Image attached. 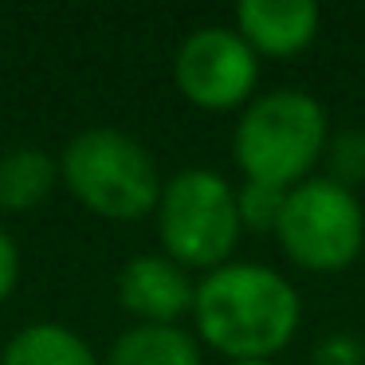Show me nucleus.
<instances>
[{
    "mask_svg": "<svg viewBox=\"0 0 365 365\" xmlns=\"http://www.w3.org/2000/svg\"><path fill=\"white\" fill-rule=\"evenodd\" d=\"M299 287L271 263L228 259L197 279L192 334L228 361H275L299 334Z\"/></svg>",
    "mask_w": 365,
    "mask_h": 365,
    "instance_id": "obj_1",
    "label": "nucleus"
},
{
    "mask_svg": "<svg viewBox=\"0 0 365 365\" xmlns=\"http://www.w3.org/2000/svg\"><path fill=\"white\" fill-rule=\"evenodd\" d=\"M330 142L326 106L302 87H275L255 95L240 110L232 130V158L244 181H263L275 189H294L314 177Z\"/></svg>",
    "mask_w": 365,
    "mask_h": 365,
    "instance_id": "obj_2",
    "label": "nucleus"
},
{
    "mask_svg": "<svg viewBox=\"0 0 365 365\" xmlns=\"http://www.w3.org/2000/svg\"><path fill=\"white\" fill-rule=\"evenodd\" d=\"M59 181L87 212L126 224L153 216L161 169L134 134L118 126H87L59 153Z\"/></svg>",
    "mask_w": 365,
    "mask_h": 365,
    "instance_id": "obj_3",
    "label": "nucleus"
},
{
    "mask_svg": "<svg viewBox=\"0 0 365 365\" xmlns=\"http://www.w3.org/2000/svg\"><path fill=\"white\" fill-rule=\"evenodd\" d=\"M153 220H158L161 255L181 263L185 271H212L228 263L244 236L236 185L205 165L181 169L161 185Z\"/></svg>",
    "mask_w": 365,
    "mask_h": 365,
    "instance_id": "obj_4",
    "label": "nucleus"
},
{
    "mask_svg": "<svg viewBox=\"0 0 365 365\" xmlns=\"http://www.w3.org/2000/svg\"><path fill=\"white\" fill-rule=\"evenodd\" d=\"M275 240L302 271H346L365 252V205L330 177H307L287 189Z\"/></svg>",
    "mask_w": 365,
    "mask_h": 365,
    "instance_id": "obj_5",
    "label": "nucleus"
},
{
    "mask_svg": "<svg viewBox=\"0 0 365 365\" xmlns=\"http://www.w3.org/2000/svg\"><path fill=\"white\" fill-rule=\"evenodd\" d=\"M173 83L200 110H244L259 87V56L228 24H205L181 40Z\"/></svg>",
    "mask_w": 365,
    "mask_h": 365,
    "instance_id": "obj_6",
    "label": "nucleus"
},
{
    "mask_svg": "<svg viewBox=\"0 0 365 365\" xmlns=\"http://www.w3.org/2000/svg\"><path fill=\"white\" fill-rule=\"evenodd\" d=\"M118 307L134 322H158V326H181L185 314H192V294L197 279L161 252L134 255L118 271Z\"/></svg>",
    "mask_w": 365,
    "mask_h": 365,
    "instance_id": "obj_7",
    "label": "nucleus"
},
{
    "mask_svg": "<svg viewBox=\"0 0 365 365\" xmlns=\"http://www.w3.org/2000/svg\"><path fill=\"white\" fill-rule=\"evenodd\" d=\"M236 28L255 56L287 59L318 40L322 9L314 0H240Z\"/></svg>",
    "mask_w": 365,
    "mask_h": 365,
    "instance_id": "obj_8",
    "label": "nucleus"
},
{
    "mask_svg": "<svg viewBox=\"0 0 365 365\" xmlns=\"http://www.w3.org/2000/svg\"><path fill=\"white\" fill-rule=\"evenodd\" d=\"M205 346L185 326L134 322L110 341L106 365H200Z\"/></svg>",
    "mask_w": 365,
    "mask_h": 365,
    "instance_id": "obj_9",
    "label": "nucleus"
},
{
    "mask_svg": "<svg viewBox=\"0 0 365 365\" xmlns=\"http://www.w3.org/2000/svg\"><path fill=\"white\" fill-rule=\"evenodd\" d=\"M59 158L40 145H12L0 153V212H32L56 192Z\"/></svg>",
    "mask_w": 365,
    "mask_h": 365,
    "instance_id": "obj_10",
    "label": "nucleus"
},
{
    "mask_svg": "<svg viewBox=\"0 0 365 365\" xmlns=\"http://www.w3.org/2000/svg\"><path fill=\"white\" fill-rule=\"evenodd\" d=\"M0 365H103L83 334L63 322H32L16 330L0 354Z\"/></svg>",
    "mask_w": 365,
    "mask_h": 365,
    "instance_id": "obj_11",
    "label": "nucleus"
},
{
    "mask_svg": "<svg viewBox=\"0 0 365 365\" xmlns=\"http://www.w3.org/2000/svg\"><path fill=\"white\" fill-rule=\"evenodd\" d=\"M322 161H326L322 177H330V181L357 192V185H365V130H357V126L330 130Z\"/></svg>",
    "mask_w": 365,
    "mask_h": 365,
    "instance_id": "obj_12",
    "label": "nucleus"
},
{
    "mask_svg": "<svg viewBox=\"0 0 365 365\" xmlns=\"http://www.w3.org/2000/svg\"><path fill=\"white\" fill-rule=\"evenodd\" d=\"M283 205H287V189H275V185L244 181L236 189V208H240L244 232H271V236H275Z\"/></svg>",
    "mask_w": 365,
    "mask_h": 365,
    "instance_id": "obj_13",
    "label": "nucleus"
},
{
    "mask_svg": "<svg viewBox=\"0 0 365 365\" xmlns=\"http://www.w3.org/2000/svg\"><path fill=\"white\" fill-rule=\"evenodd\" d=\"M310 365H365V341L349 330L322 334V338L314 341Z\"/></svg>",
    "mask_w": 365,
    "mask_h": 365,
    "instance_id": "obj_14",
    "label": "nucleus"
},
{
    "mask_svg": "<svg viewBox=\"0 0 365 365\" xmlns=\"http://www.w3.org/2000/svg\"><path fill=\"white\" fill-rule=\"evenodd\" d=\"M16 283H20V247L9 232L0 228V302L12 299Z\"/></svg>",
    "mask_w": 365,
    "mask_h": 365,
    "instance_id": "obj_15",
    "label": "nucleus"
},
{
    "mask_svg": "<svg viewBox=\"0 0 365 365\" xmlns=\"http://www.w3.org/2000/svg\"><path fill=\"white\" fill-rule=\"evenodd\" d=\"M228 365H279V361H228Z\"/></svg>",
    "mask_w": 365,
    "mask_h": 365,
    "instance_id": "obj_16",
    "label": "nucleus"
}]
</instances>
